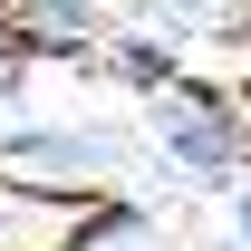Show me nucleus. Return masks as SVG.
Instances as JSON below:
<instances>
[{
  "instance_id": "nucleus-1",
  "label": "nucleus",
  "mask_w": 251,
  "mask_h": 251,
  "mask_svg": "<svg viewBox=\"0 0 251 251\" xmlns=\"http://www.w3.org/2000/svg\"><path fill=\"white\" fill-rule=\"evenodd\" d=\"M155 145H164L174 164H193V174H232L242 145H251V126L232 116V97L174 77V87H155Z\"/></svg>"
},
{
  "instance_id": "nucleus-2",
  "label": "nucleus",
  "mask_w": 251,
  "mask_h": 251,
  "mask_svg": "<svg viewBox=\"0 0 251 251\" xmlns=\"http://www.w3.org/2000/svg\"><path fill=\"white\" fill-rule=\"evenodd\" d=\"M10 39L29 58H97V0H10Z\"/></svg>"
},
{
  "instance_id": "nucleus-3",
  "label": "nucleus",
  "mask_w": 251,
  "mask_h": 251,
  "mask_svg": "<svg viewBox=\"0 0 251 251\" xmlns=\"http://www.w3.org/2000/svg\"><path fill=\"white\" fill-rule=\"evenodd\" d=\"M0 155L10 164H58V174H106L116 145L106 135H77V126H20V135H0Z\"/></svg>"
},
{
  "instance_id": "nucleus-4",
  "label": "nucleus",
  "mask_w": 251,
  "mask_h": 251,
  "mask_svg": "<svg viewBox=\"0 0 251 251\" xmlns=\"http://www.w3.org/2000/svg\"><path fill=\"white\" fill-rule=\"evenodd\" d=\"M106 58H116V77H135V87H145V97L184 77V58H174L164 39H145V29H126V39H106Z\"/></svg>"
},
{
  "instance_id": "nucleus-5",
  "label": "nucleus",
  "mask_w": 251,
  "mask_h": 251,
  "mask_svg": "<svg viewBox=\"0 0 251 251\" xmlns=\"http://www.w3.org/2000/svg\"><path fill=\"white\" fill-rule=\"evenodd\" d=\"M135 10H232V0H135Z\"/></svg>"
},
{
  "instance_id": "nucleus-6",
  "label": "nucleus",
  "mask_w": 251,
  "mask_h": 251,
  "mask_svg": "<svg viewBox=\"0 0 251 251\" xmlns=\"http://www.w3.org/2000/svg\"><path fill=\"white\" fill-rule=\"evenodd\" d=\"M232 222H242V242H251V193H242V203H232Z\"/></svg>"
},
{
  "instance_id": "nucleus-7",
  "label": "nucleus",
  "mask_w": 251,
  "mask_h": 251,
  "mask_svg": "<svg viewBox=\"0 0 251 251\" xmlns=\"http://www.w3.org/2000/svg\"><path fill=\"white\" fill-rule=\"evenodd\" d=\"M0 20H10V10H0Z\"/></svg>"
}]
</instances>
